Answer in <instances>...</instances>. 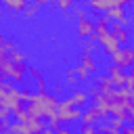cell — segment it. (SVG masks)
I'll return each instance as SVG.
<instances>
[{
    "label": "cell",
    "instance_id": "484cf974",
    "mask_svg": "<svg viewBox=\"0 0 134 134\" xmlns=\"http://www.w3.org/2000/svg\"><path fill=\"white\" fill-rule=\"evenodd\" d=\"M52 92H54V94H61V92H63V84H54Z\"/></svg>",
    "mask_w": 134,
    "mask_h": 134
},
{
    "label": "cell",
    "instance_id": "7c38bea8",
    "mask_svg": "<svg viewBox=\"0 0 134 134\" xmlns=\"http://www.w3.org/2000/svg\"><path fill=\"white\" fill-rule=\"evenodd\" d=\"M94 84H96V86H98V90H100V92H105V94H107V92H111V90L115 88V86H113V82H111V77H109V73H107V75H96Z\"/></svg>",
    "mask_w": 134,
    "mask_h": 134
},
{
    "label": "cell",
    "instance_id": "cb8c5ba5",
    "mask_svg": "<svg viewBox=\"0 0 134 134\" xmlns=\"http://www.w3.org/2000/svg\"><path fill=\"white\" fill-rule=\"evenodd\" d=\"M121 132H126V134H134V124H124Z\"/></svg>",
    "mask_w": 134,
    "mask_h": 134
},
{
    "label": "cell",
    "instance_id": "5bb4252c",
    "mask_svg": "<svg viewBox=\"0 0 134 134\" xmlns=\"http://www.w3.org/2000/svg\"><path fill=\"white\" fill-rule=\"evenodd\" d=\"M38 10H40V4L34 2V0H29V4L25 6V10L21 15H23V19H34V17H38Z\"/></svg>",
    "mask_w": 134,
    "mask_h": 134
},
{
    "label": "cell",
    "instance_id": "9c48e42d",
    "mask_svg": "<svg viewBox=\"0 0 134 134\" xmlns=\"http://www.w3.org/2000/svg\"><path fill=\"white\" fill-rule=\"evenodd\" d=\"M27 4H29V0H4V6H6V10H10V15H21Z\"/></svg>",
    "mask_w": 134,
    "mask_h": 134
},
{
    "label": "cell",
    "instance_id": "1f68e13d",
    "mask_svg": "<svg viewBox=\"0 0 134 134\" xmlns=\"http://www.w3.org/2000/svg\"><path fill=\"white\" fill-rule=\"evenodd\" d=\"M132 98H134V96H132Z\"/></svg>",
    "mask_w": 134,
    "mask_h": 134
},
{
    "label": "cell",
    "instance_id": "ac0fdd59",
    "mask_svg": "<svg viewBox=\"0 0 134 134\" xmlns=\"http://www.w3.org/2000/svg\"><path fill=\"white\" fill-rule=\"evenodd\" d=\"M107 15H109L113 21H119V19L126 15V10H124V6H111V8L107 10Z\"/></svg>",
    "mask_w": 134,
    "mask_h": 134
},
{
    "label": "cell",
    "instance_id": "6da1fadb",
    "mask_svg": "<svg viewBox=\"0 0 134 134\" xmlns=\"http://www.w3.org/2000/svg\"><path fill=\"white\" fill-rule=\"evenodd\" d=\"M59 94L54 92H31L29 100L25 103V109L29 111V115L34 119H52L57 117V107H59Z\"/></svg>",
    "mask_w": 134,
    "mask_h": 134
},
{
    "label": "cell",
    "instance_id": "9a60e30c",
    "mask_svg": "<svg viewBox=\"0 0 134 134\" xmlns=\"http://www.w3.org/2000/svg\"><path fill=\"white\" fill-rule=\"evenodd\" d=\"M65 80H67V86H77V84H80L77 69H75V67H69V69L65 71Z\"/></svg>",
    "mask_w": 134,
    "mask_h": 134
},
{
    "label": "cell",
    "instance_id": "f546056e",
    "mask_svg": "<svg viewBox=\"0 0 134 134\" xmlns=\"http://www.w3.org/2000/svg\"><path fill=\"white\" fill-rule=\"evenodd\" d=\"M130 36H132V42H134V31H130Z\"/></svg>",
    "mask_w": 134,
    "mask_h": 134
},
{
    "label": "cell",
    "instance_id": "4fadbf2b",
    "mask_svg": "<svg viewBox=\"0 0 134 134\" xmlns=\"http://www.w3.org/2000/svg\"><path fill=\"white\" fill-rule=\"evenodd\" d=\"M8 59L10 61H19V63H25V52L15 44V42H10V48H8Z\"/></svg>",
    "mask_w": 134,
    "mask_h": 134
},
{
    "label": "cell",
    "instance_id": "8992f818",
    "mask_svg": "<svg viewBox=\"0 0 134 134\" xmlns=\"http://www.w3.org/2000/svg\"><path fill=\"white\" fill-rule=\"evenodd\" d=\"M107 73H109V77H111V82H113V86L115 88H119V86H126V80H128V75L124 73V69H119L117 65H109L107 67Z\"/></svg>",
    "mask_w": 134,
    "mask_h": 134
},
{
    "label": "cell",
    "instance_id": "d4e9b609",
    "mask_svg": "<svg viewBox=\"0 0 134 134\" xmlns=\"http://www.w3.org/2000/svg\"><path fill=\"white\" fill-rule=\"evenodd\" d=\"M27 73H29V75H31V77H36V80H38V77H40V75H42V73H40V71H38V69H34V67H29V69H27Z\"/></svg>",
    "mask_w": 134,
    "mask_h": 134
},
{
    "label": "cell",
    "instance_id": "44dd1931",
    "mask_svg": "<svg viewBox=\"0 0 134 134\" xmlns=\"http://www.w3.org/2000/svg\"><path fill=\"white\" fill-rule=\"evenodd\" d=\"M75 69H77V75H80V82H86V80L90 77V71H88V69H86L84 65H77Z\"/></svg>",
    "mask_w": 134,
    "mask_h": 134
},
{
    "label": "cell",
    "instance_id": "f1b7e54d",
    "mask_svg": "<svg viewBox=\"0 0 134 134\" xmlns=\"http://www.w3.org/2000/svg\"><path fill=\"white\" fill-rule=\"evenodd\" d=\"M4 8H6V6H4V2H2V0H0V19H2V17H4Z\"/></svg>",
    "mask_w": 134,
    "mask_h": 134
},
{
    "label": "cell",
    "instance_id": "30bf717a",
    "mask_svg": "<svg viewBox=\"0 0 134 134\" xmlns=\"http://www.w3.org/2000/svg\"><path fill=\"white\" fill-rule=\"evenodd\" d=\"M69 98H71V105H73V107H82V109H84V105L90 100V94H88L86 90H73Z\"/></svg>",
    "mask_w": 134,
    "mask_h": 134
},
{
    "label": "cell",
    "instance_id": "2e32d148",
    "mask_svg": "<svg viewBox=\"0 0 134 134\" xmlns=\"http://www.w3.org/2000/svg\"><path fill=\"white\" fill-rule=\"evenodd\" d=\"M8 48H10V40H6V38L0 34V61L8 59Z\"/></svg>",
    "mask_w": 134,
    "mask_h": 134
},
{
    "label": "cell",
    "instance_id": "5b68a950",
    "mask_svg": "<svg viewBox=\"0 0 134 134\" xmlns=\"http://www.w3.org/2000/svg\"><path fill=\"white\" fill-rule=\"evenodd\" d=\"M109 27H111L113 36H115V38L119 40V44H121V46H124V44H130V42H132L130 29H128V27H124V25H121L119 21H111V25H109Z\"/></svg>",
    "mask_w": 134,
    "mask_h": 134
},
{
    "label": "cell",
    "instance_id": "ffe728a7",
    "mask_svg": "<svg viewBox=\"0 0 134 134\" xmlns=\"http://www.w3.org/2000/svg\"><path fill=\"white\" fill-rule=\"evenodd\" d=\"M10 115H13V109L0 105V119H2V121H10Z\"/></svg>",
    "mask_w": 134,
    "mask_h": 134
},
{
    "label": "cell",
    "instance_id": "e0dca14e",
    "mask_svg": "<svg viewBox=\"0 0 134 134\" xmlns=\"http://www.w3.org/2000/svg\"><path fill=\"white\" fill-rule=\"evenodd\" d=\"M96 44H98V42H96L94 38H84L80 46H82L84 52H94V50H96Z\"/></svg>",
    "mask_w": 134,
    "mask_h": 134
},
{
    "label": "cell",
    "instance_id": "4316f807",
    "mask_svg": "<svg viewBox=\"0 0 134 134\" xmlns=\"http://www.w3.org/2000/svg\"><path fill=\"white\" fill-rule=\"evenodd\" d=\"M34 2H38V4H40V6H46V4H50V2H52V0H34Z\"/></svg>",
    "mask_w": 134,
    "mask_h": 134
},
{
    "label": "cell",
    "instance_id": "4dcf8cb0",
    "mask_svg": "<svg viewBox=\"0 0 134 134\" xmlns=\"http://www.w3.org/2000/svg\"><path fill=\"white\" fill-rule=\"evenodd\" d=\"M130 6H132V8H134V0H130Z\"/></svg>",
    "mask_w": 134,
    "mask_h": 134
},
{
    "label": "cell",
    "instance_id": "d6a6232c",
    "mask_svg": "<svg viewBox=\"0 0 134 134\" xmlns=\"http://www.w3.org/2000/svg\"><path fill=\"white\" fill-rule=\"evenodd\" d=\"M2 2H4V0H2Z\"/></svg>",
    "mask_w": 134,
    "mask_h": 134
},
{
    "label": "cell",
    "instance_id": "83f0119b",
    "mask_svg": "<svg viewBox=\"0 0 134 134\" xmlns=\"http://www.w3.org/2000/svg\"><path fill=\"white\" fill-rule=\"evenodd\" d=\"M2 130H8V121H2V119H0V132H2Z\"/></svg>",
    "mask_w": 134,
    "mask_h": 134
},
{
    "label": "cell",
    "instance_id": "7402d4cb",
    "mask_svg": "<svg viewBox=\"0 0 134 134\" xmlns=\"http://www.w3.org/2000/svg\"><path fill=\"white\" fill-rule=\"evenodd\" d=\"M36 90L38 92H46V80H44V75H40L36 80Z\"/></svg>",
    "mask_w": 134,
    "mask_h": 134
},
{
    "label": "cell",
    "instance_id": "277c9868",
    "mask_svg": "<svg viewBox=\"0 0 134 134\" xmlns=\"http://www.w3.org/2000/svg\"><path fill=\"white\" fill-rule=\"evenodd\" d=\"M75 34H77L80 40H84V38H94V40H96V34H94V21H92L88 15H86V17H80L77 23H75Z\"/></svg>",
    "mask_w": 134,
    "mask_h": 134
},
{
    "label": "cell",
    "instance_id": "d6986e66",
    "mask_svg": "<svg viewBox=\"0 0 134 134\" xmlns=\"http://www.w3.org/2000/svg\"><path fill=\"white\" fill-rule=\"evenodd\" d=\"M98 128H96V124H84V121H80V132H84V134H92V132H96Z\"/></svg>",
    "mask_w": 134,
    "mask_h": 134
},
{
    "label": "cell",
    "instance_id": "603a6c76",
    "mask_svg": "<svg viewBox=\"0 0 134 134\" xmlns=\"http://www.w3.org/2000/svg\"><path fill=\"white\" fill-rule=\"evenodd\" d=\"M119 23H121V25H124V27H130V25H132V23H134V19H132V17H128V15H124V17H121V19H119Z\"/></svg>",
    "mask_w": 134,
    "mask_h": 134
},
{
    "label": "cell",
    "instance_id": "ba28073f",
    "mask_svg": "<svg viewBox=\"0 0 134 134\" xmlns=\"http://www.w3.org/2000/svg\"><path fill=\"white\" fill-rule=\"evenodd\" d=\"M88 6L94 13H107L111 6H117V0H88Z\"/></svg>",
    "mask_w": 134,
    "mask_h": 134
},
{
    "label": "cell",
    "instance_id": "7a4b0ae2",
    "mask_svg": "<svg viewBox=\"0 0 134 134\" xmlns=\"http://www.w3.org/2000/svg\"><path fill=\"white\" fill-rule=\"evenodd\" d=\"M0 71H2L4 80L23 82V80H25V73H27V67H25V63H19V61L4 59V61H0Z\"/></svg>",
    "mask_w": 134,
    "mask_h": 134
},
{
    "label": "cell",
    "instance_id": "52a82bcc",
    "mask_svg": "<svg viewBox=\"0 0 134 134\" xmlns=\"http://www.w3.org/2000/svg\"><path fill=\"white\" fill-rule=\"evenodd\" d=\"M71 109H73V105H71V98H69V96H67V98H61V100H59V107H57V117H59L63 124H69Z\"/></svg>",
    "mask_w": 134,
    "mask_h": 134
},
{
    "label": "cell",
    "instance_id": "8fae6325",
    "mask_svg": "<svg viewBox=\"0 0 134 134\" xmlns=\"http://www.w3.org/2000/svg\"><path fill=\"white\" fill-rule=\"evenodd\" d=\"M80 65H84L90 73H96V69H98L96 59L92 57V52H84V50H82V57H80Z\"/></svg>",
    "mask_w": 134,
    "mask_h": 134
},
{
    "label": "cell",
    "instance_id": "3957f363",
    "mask_svg": "<svg viewBox=\"0 0 134 134\" xmlns=\"http://www.w3.org/2000/svg\"><path fill=\"white\" fill-rule=\"evenodd\" d=\"M111 63L117 65L119 69H130V67L134 65V46H130V44L119 46V48L111 54Z\"/></svg>",
    "mask_w": 134,
    "mask_h": 134
}]
</instances>
